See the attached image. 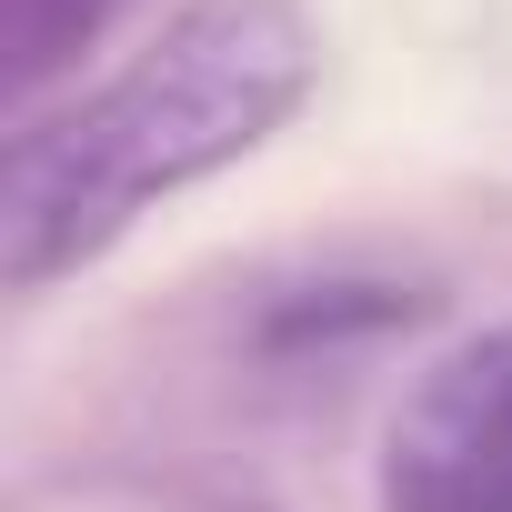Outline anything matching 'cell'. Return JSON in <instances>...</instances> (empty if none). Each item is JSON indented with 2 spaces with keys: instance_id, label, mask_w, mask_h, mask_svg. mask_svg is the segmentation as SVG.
<instances>
[{
  "instance_id": "cell-3",
  "label": "cell",
  "mask_w": 512,
  "mask_h": 512,
  "mask_svg": "<svg viewBox=\"0 0 512 512\" xmlns=\"http://www.w3.org/2000/svg\"><path fill=\"white\" fill-rule=\"evenodd\" d=\"M111 11H121V0H11V81H21V101H31L61 61H81V51L111 31Z\"/></svg>"
},
{
  "instance_id": "cell-2",
  "label": "cell",
  "mask_w": 512,
  "mask_h": 512,
  "mask_svg": "<svg viewBox=\"0 0 512 512\" xmlns=\"http://www.w3.org/2000/svg\"><path fill=\"white\" fill-rule=\"evenodd\" d=\"M382 512H512V312L442 342L372 452Z\"/></svg>"
},
{
  "instance_id": "cell-1",
  "label": "cell",
  "mask_w": 512,
  "mask_h": 512,
  "mask_svg": "<svg viewBox=\"0 0 512 512\" xmlns=\"http://www.w3.org/2000/svg\"><path fill=\"white\" fill-rule=\"evenodd\" d=\"M322 81L312 0H171L161 31L71 101H41L0 151V282L51 292L181 191L241 171Z\"/></svg>"
}]
</instances>
